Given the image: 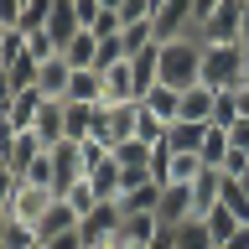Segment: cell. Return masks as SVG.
Listing matches in <instances>:
<instances>
[{
    "instance_id": "cell-1",
    "label": "cell",
    "mask_w": 249,
    "mask_h": 249,
    "mask_svg": "<svg viewBox=\"0 0 249 249\" xmlns=\"http://www.w3.org/2000/svg\"><path fill=\"white\" fill-rule=\"evenodd\" d=\"M156 83H166V89L202 83V36L197 31L171 36V42H156Z\"/></svg>"
},
{
    "instance_id": "cell-2",
    "label": "cell",
    "mask_w": 249,
    "mask_h": 249,
    "mask_svg": "<svg viewBox=\"0 0 249 249\" xmlns=\"http://www.w3.org/2000/svg\"><path fill=\"white\" fill-rule=\"evenodd\" d=\"M244 62H249V47L244 42H202V83L208 89H239L244 83Z\"/></svg>"
},
{
    "instance_id": "cell-3",
    "label": "cell",
    "mask_w": 249,
    "mask_h": 249,
    "mask_svg": "<svg viewBox=\"0 0 249 249\" xmlns=\"http://www.w3.org/2000/svg\"><path fill=\"white\" fill-rule=\"evenodd\" d=\"M57 197H62L57 187L21 182V187H16V202H11V218H16V223H26V229H36V223L52 213V202H57Z\"/></svg>"
},
{
    "instance_id": "cell-4",
    "label": "cell",
    "mask_w": 249,
    "mask_h": 249,
    "mask_svg": "<svg viewBox=\"0 0 249 249\" xmlns=\"http://www.w3.org/2000/svg\"><path fill=\"white\" fill-rule=\"evenodd\" d=\"M120 218H124V208H120V197H104L99 208H93L83 223H78V233H83V244L89 249H104L114 233H120Z\"/></svg>"
},
{
    "instance_id": "cell-5",
    "label": "cell",
    "mask_w": 249,
    "mask_h": 249,
    "mask_svg": "<svg viewBox=\"0 0 249 249\" xmlns=\"http://www.w3.org/2000/svg\"><path fill=\"white\" fill-rule=\"evenodd\" d=\"M239 26H244V0H223V5L202 21L197 36H202L208 47H213V42H244V36H239Z\"/></svg>"
},
{
    "instance_id": "cell-6",
    "label": "cell",
    "mask_w": 249,
    "mask_h": 249,
    "mask_svg": "<svg viewBox=\"0 0 249 249\" xmlns=\"http://www.w3.org/2000/svg\"><path fill=\"white\" fill-rule=\"evenodd\" d=\"M192 26V0H156V42H171V36H187Z\"/></svg>"
},
{
    "instance_id": "cell-7",
    "label": "cell",
    "mask_w": 249,
    "mask_h": 249,
    "mask_svg": "<svg viewBox=\"0 0 249 249\" xmlns=\"http://www.w3.org/2000/svg\"><path fill=\"white\" fill-rule=\"evenodd\" d=\"M31 135L42 140L47 151H52L57 140H68V104H62V99H42L36 120H31Z\"/></svg>"
},
{
    "instance_id": "cell-8",
    "label": "cell",
    "mask_w": 249,
    "mask_h": 249,
    "mask_svg": "<svg viewBox=\"0 0 249 249\" xmlns=\"http://www.w3.org/2000/svg\"><path fill=\"white\" fill-rule=\"evenodd\" d=\"M47 156H52V182H57V192L89 171V166H83V145H78V140H57Z\"/></svg>"
},
{
    "instance_id": "cell-9",
    "label": "cell",
    "mask_w": 249,
    "mask_h": 249,
    "mask_svg": "<svg viewBox=\"0 0 249 249\" xmlns=\"http://www.w3.org/2000/svg\"><path fill=\"white\" fill-rule=\"evenodd\" d=\"M223 182H229V177H223L218 166H202L197 177H192V213H197V218L218 208V197H223Z\"/></svg>"
},
{
    "instance_id": "cell-10",
    "label": "cell",
    "mask_w": 249,
    "mask_h": 249,
    "mask_svg": "<svg viewBox=\"0 0 249 249\" xmlns=\"http://www.w3.org/2000/svg\"><path fill=\"white\" fill-rule=\"evenodd\" d=\"M42 31L57 42V52H62V47L73 42L78 31H83V21H78V5H73V0H52V16H47V26H42Z\"/></svg>"
},
{
    "instance_id": "cell-11",
    "label": "cell",
    "mask_w": 249,
    "mask_h": 249,
    "mask_svg": "<svg viewBox=\"0 0 249 249\" xmlns=\"http://www.w3.org/2000/svg\"><path fill=\"white\" fill-rule=\"evenodd\" d=\"M68 78H73V68H68L62 52H57V57H47L42 68H36V93H42V99H68Z\"/></svg>"
},
{
    "instance_id": "cell-12",
    "label": "cell",
    "mask_w": 249,
    "mask_h": 249,
    "mask_svg": "<svg viewBox=\"0 0 249 249\" xmlns=\"http://www.w3.org/2000/svg\"><path fill=\"white\" fill-rule=\"evenodd\" d=\"M208 166L197 151H171L166 156V171H161V187H192V177Z\"/></svg>"
},
{
    "instance_id": "cell-13",
    "label": "cell",
    "mask_w": 249,
    "mask_h": 249,
    "mask_svg": "<svg viewBox=\"0 0 249 249\" xmlns=\"http://www.w3.org/2000/svg\"><path fill=\"white\" fill-rule=\"evenodd\" d=\"M140 104L151 109L161 124H177V114H182V89H166V83H156V89L140 93Z\"/></svg>"
},
{
    "instance_id": "cell-14",
    "label": "cell",
    "mask_w": 249,
    "mask_h": 249,
    "mask_svg": "<svg viewBox=\"0 0 249 249\" xmlns=\"http://www.w3.org/2000/svg\"><path fill=\"white\" fill-rule=\"evenodd\" d=\"M156 218H161L166 229L197 218V213H192V187H161V213H156Z\"/></svg>"
},
{
    "instance_id": "cell-15",
    "label": "cell",
    "mask_w": 249,
    "mask_h": 249,
    "mask_svg": "<svg viewBox=\"0 0 249 249\" xmlns=\"http://www.w3.org/2000/svg\"><path fill=\"white\" fill-rule=\"evenodd\" d=\"M42 151H47V145L31 135V130H16V135H11V145H5V166H11L16 177H26V166H31Z\"/></svg>"
},
{
    "instance_id": "cell-16",
    "label": "cell",
    "mask_w": 249,
    "mask_h": 249,
    "mask_svg": "<svg viewBox=\"0 0 249 249\" xmlns=\"http://www.w3.org/2000/svg\"><path fill=\"white\" fill-rule=\"evenodd\" d=\"M213 99H218V89H208V83H192V89H182V114H177V120L213 124Z\"/></svg>"
},
{
    "instance_id": "cell-17",
    "label": "cell",
    "mask_w": 249,
    "mask_h": 249,
    "mask_svg": "<svg viewBox=\"0 0 249 249\" xmlns=\"http://www.w3.org/2000/svg\"><path fill=\"white\" fill-rule=\"evenodd\" d=\"M99 93H104L99 68H73V78H68V99H62V104H99Z\"/></svg>"
},
{
    "instance_id": "cell-18",
    "label": "cell",
    "mask_w": 249,
    "mask_h": 249,
    "mask_svg": "<svg viewBox=\"0 0 249 249\" xmlns=\"http://www.w3.org/2000/svg\"><path fill=\"white\" fill-rule=\"evenodd\" d=\"M120 208L124 213H161V182H135L120 192Z\"/></svg>"
},
{
    "instance_id": "cell-19",
    "label": "cell",
    "mask_w": 249,
    "mask_h": 249,
    "mask_svg": "<svg viewBox=\"0 0 249 249\" xmlns=\"http://www.w3.org/2000/svg\"><path fill=\"white\" fill-rule=\"evenodd\" d=\"M202 140H208V124H197V120L166 124V151H197L202 156Z\"/></svg>"
},
{
    "instance_id": "cell-20",
    "label": "cell",
    "mask_w": 249,
    "mask_h": 249,
    "mask_svg": "<svg viewBox=\"0 0 249 249\" xmlns=\"http://www.w3.org/2000/svg\"><path fill=\"white\" fill-rule=\"evenodd\" d=\"M78 223H83V218H78L73 208H68V202L57 197V202H52V213H47L42 223H36V239H57V233H73Z\"/></svg>"
},
{
    "instance_id": "cell-21",
    "label": "cell",
    "mask_w": 249,
    "mask_h": 249,
    "mask_svg": "<svg viewBox=\"0 0 249 249\" xmlns=\"http://www.w3.org/2000/svg\"><path fill=\"white\" fill-rule=\"evenodd\" d=\"M62 202H68V208H73L78 218H89V213H93V208H99L104 197L93 192V182H89V177H78V182H68V187H62Z\"/></svg>"
},
{
    "instance_id": "cell-22",
    "label": "cell",
    "mask_w": 249,
    "mask_h": 249,
    "mask_svg": "<svg viewBox=\"0 0 249 249\" xmlns=\"http://www.w3.org/2000/svg\"><path fill=\"white\" fill-rule=\"evenodd\" d=\"M171 249H218V244H213V233L202 229V218H187V223L171 229Z\"/></svg>"
},
{
    "instance_id": "cell-23",
    "label": "cell",
    "mask_w": 249,
    "mask_h": 249,
    "mask_svg": "<svg viewBox=\"0 0 249 249\" xmlns=\"http://www.w3.org/2000/svg\"><path fill=\"white\" fill-rule=\"evenodd\" d=\"M93 57H99V36L93 31H78L73 42L62 47V62L68 68H93Z\"/></svg>"
},
{
    "instance_id": "cell-24",
    "label": "cell",
    "mask_w": 249,
    "mask_h": 249,
    "mask_svg": "<svg viewBox=\"0 0 249 249\" xmlns=\"http://www.w3.org/2000/svg\"><path fill=\"white\" fill-rule=\"evenodd\" d=\"M202 229L213 233V244H218V249H223V244H229V239H233V233L244 229V223H239V218H233V213H229V208H223V202H218L213 213H202Z\"/></svg>"
},
{
    "instance_id": "cell-25",
    "label": "cell",
    "mask_w": 249,
    "mask_h": 249,
    "mask_svg": "<svg viewBox=\"0 0 249 249\" xmlns=\"http://www.w3.org/2000/svg\"><path fill=\"white\" fill-rule=\"evenodd\" d=\"M36 109H42V93H36V89H21V93L11 99V109H5V120H11L16 130H31Z\"/></svg>"
},
{
    "instance_id": "cell-26",
    "label": "cell",
    "mask_w": 249,
    "mask_h": 249,
    "mask_svg": "<svg viewBox=\"0 0 249 249\" xmlns=\"http://www.w3.org/2000/svg\"><path fill=\"white\" fill-rule=\"evenodd\" d=\"M120 47H124V57H135V52L156 47V21H135V26H124V31H120Z\"/></svg>"
},
{
    "instance_id": "cell-27",
    "label": "cell",
    "mask_w": 249,
    "mask_h": 249,
    "mask_svg": "<svg viewBox=\"0 0 249 249\" xmlns=\"http://www.w3.org/2000/svg\"><path fill=\"white\" fill-rule=\"evenodd\" d=\"M89 182H93L99 197H120V166H114V156H104V161L89 171Z\"/></svg>"
},
{
    "instance_id": "cell-28",
    "label": "cell",
    "mask_w": 249,
    "mask_h": 249,
    "mask_svg": "<svg viewBox=\"0 0 249 249\" xmlns=\"http://www.w3.org/2000/svg\"><path fill=\"white\" fill-rule=\"evenodd\" d=\"M218 202H223L239 223H249V187L239 182V177H229V182H223V197H218Z\"/></svg>"
},
{
    "instance_id": "cell-29",
    "label": "cell",
    "mask_w": 249,
    "mask_h": 249,
    "mask_svg": "<svg viewBox=\"0 0 249 249\" xmlns=\"http://www.w3.org/2000/svg\"><path fill=\"white\" fill-rule=\"evenodd\" d=\"M21 52H26V31L21 26H0V68H11Z\"/></svg>"
},
{
    "instance_id": "cell-30",
    "label": "cell",
    "mask_w": 249,
    "mask_h": 249,
    "mask_svg": "<svg viewBox=\"0 0 249 249\" xmlns=\"http://www.w3.org/2000/svg\"><path fill=\"white\" fill-rule=\"evenodd\" d=\"M135 140H145V145H161V140H166V124L156 120L145 104H140V114H135Z\"/></svg>"
},
{
    "instance_id": "cell-31",
    "label": "cell",
    "mask_w": 249,
    "mask_h": 249,
    "mask_svg": "<svg viewBox=\"0 0 249 249\" xmlns=\"http://www.w3.org/2000/svg\"><path fill=\"white\" fill-rule=\"evenodd\" d=\"M233 120H239V93H233V89H218V99H213V124H218V130H229Z\"/></svg>"
},
{
    "instance_id": "cell-32",
    "label": "cell",
    "mask_w": 249,
    "mask_h": 249,
    "mask_svg": "<svg viewBox=\"0 0 249 249\" xmlns=\"http://www.w3.org/2000/svg\"><path fill=\"white\" fill-rule=\"evenodd\" d=\"M223 156H229V130L208 124V140H202V161H208V166H218Z\"/></svg>"
},
{
    "instance_id": "cell-33",
    "label": "cell",
    "mask_w": 249,
    "mask_h": 249,
    "mask_svg": "<svg viewBox=\"0 0 249 249\" xmlns=\"http://www.w3.org/2000/svg\"><path fill=\"white\" fill-rule=\"evenodd\" d=\"M47 16H52V0H26L21 5V31H42Z\"/></svg>"
},
{
    "instance_id": "cell-34",
    "label": "cell",
    "mask_w": 249,
    "mask_h": 249,
    "mask_svg": "<svg viewBox=\"0 0 249 249\" xmlns=\"http://www.w3.org/2000/svg\"><path fill=\"white\" fill-rule=\"evenodd\" d=\"M120 21L135 26V21H156V0H120Z\"/></svg>"
},
{
    "instance_id": "cell-35",
    "label": "cell",
    "mask_w": 249,
    "mask_h": 249,
    "mask_svg": "<svg viewBox=\"0 0 249 249\" xmlns=\"http://www.w3.org/2000/svg\"><path fill=\"white\" fill-rule=\"evenodd\" d=\"M26 57H31V62H47V57H57V42H52L47 31H26Z\"/></svg>"
},
{
    "instance_id": "cell-36",
    "label": "cell",
    "mask_w": 249,
    "mask_h": 249,
    "mask_svg": "<svg viewBox=\"0 0 249 249\" xmlns=\"http://www.w3.org/2000/svg\"><path fill=\"white\" fill-rule=\"evenodd\" d=\"M16 187H21V177H16L11 166H0V213H11V202H16Z\"/></svg>"
},
{
    "instance_id": "cell-37",
    "label": "cell",
    "mask_w": 249,
    "mask_h": 249,
    "mask_svg": "<svg viewBox=\"0 0 249 249\" xmlns=\"http://www.w3.org/2000/svg\"><path fill=\"white\" fill-rule=\"evenodd\" d=\"M229 145L249 156V120H233V124H229Z\"/></svg>"
},
{
    "instance_id": "cell-38",
    "label": "cell",
    "mask_w": 249,
    "mask_h": 249,
    "mask_svg": "<svg viewBox=\"0 0 249 249\" xmlns=\"http://www.w3.org/2000/svg\"><path fill=\"white\" fill-rule=\"evenodd\" d=\"M42 244H47V249H89L78 229H73V233H57V239H42Z\"/></svg>"
},
{
    "instance_id": "cell-39",
    "label": "cell",
    "mask_w": 249,
    "mask_h": 249,
    "mask_svg": "<svg viewBox=\"0 0 249 249\" xmlns=\"http://www.w3.org/2000/svg\"><path fill=\"white\" fill-rule=\"evenodd\" d=\"M233 93H239V120H249V83H239Z\"/></svg>"
},
{
    "instance_id": "cell-40",
    "label": "cell",
    "mask_w": 249,
    "mask_h": 249,
    "mask_svg": "<svg viewBox=\"0 0 249 249\" xmlns=\"http://www.w3.org/2000/svg\"><path fill=\"white\" fill-rule=\"evenodd\" d=\"M223 249H249V223H244V229H239V233H233V239H229V244H223Z\"/></svg>"
},
{
    "instance_id": "cell-41",
    "label": "cell",
    "mask_w": 249,
    "mask_h": 249,
    "mask_svg": "<svg viewBox=\"0 0 249 249\" xmlns=\"http://www.w3.org/2000/svg\"><path fill=\"white\" fill-rule=\"evenodd\" d=\"M239 36H244V47H249V0H244V26H239Z\"/></svg>"
},
{
    "instance_id": "cell-42",
    "label": "cell",
    "mask_w": 249,
    "mask_h": 249,
    "mask_svg": "<svg viewBox=\"0 0 249 249\" xmlns=\"http://www.w3.org/2000/svg\"><path fill=\"white\" fill-rule=\"evenodd\" d=\"M93 5H99V11H120V0H93Z\"/></svg>"
},
{
    "instance_id": "cell-43",
    "label": "cell",
    "mask_w": 249,
    "mask_h": 249,
    "mask_svg": "<svg viewBox=\"0 0 249 249\" xmlns=\"http://www.w3.org/2000/svg\"><path fill=\"white\" fill-rule=\"evenodd\" d=\"M31 249H47V244H42V239H36V244H31Z\"/></svg>"
},
{
    "instance_id": "cell-44",
    "label": "cell",
    "mask_w": 249,
    "mask_h": 249,
    "mask_svg": "<svg viewBox=\"0 0 249 249\" xmlns=\"http://www.w3.org/2000/svg\"><path fill=\"white\" fill-rule=\"evenodd\" d=\"M239 182H244V187H249V171H244V177H239Z\"/></svg>"
},
{
    "instance_id": "cell-45",
    "label": "cell",
    "mask_w": 249,
    "mask_h": 249,
    "mask_svg": "<svg viewBox=\"0 0 249 249\" xmlns=\"http://www.w3.org/2000/svg\"><path fill=\"white\" fill-rule=\"evenodd\" d=\"M244 83H249V62H244Z\"/></svg>"
},
{
    "instance_id": "cell-46",
    "label": "cell",
    "mask_w": 249,
    "mask_h": 249,
    "mask_svg": "<svg viewBox=\"0 0 249 249\" xmlns=\"http://www.w3.org/2000/svg\"><path fill=\"white\" fill-rule=\"evenodd\" d=\"M21 5H26V0H21Z\"/></svg>"
}]
</instances>
